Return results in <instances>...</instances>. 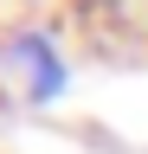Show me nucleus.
Returning a JSON list of instances; mask_svg holds the SVG:
<instances>
[{
	"label": "nucleus",
	"instance_id": "nucleus-1",
	"mask_svg": "<svg viewBox=\"0 0 148 154\" xmlns=\"http://www.w3.org/2000/svg\"><path fill=\"white\" fill-rule=\"evenodd\" d=\"M0 71L20 84L26 103H58V96L71 90V64H65V51H58V38H52L45 26H20L0 45Z\"/></svg>",
	"mask_w": 148,
	"mask_h": 154
}]
</instances>
